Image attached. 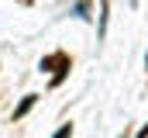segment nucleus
<instances>
[{
  "label": "nucleus",
  "instance_id": "nucleus-1",
  "mask_svg": "<svg viewBox=\"0 0 148 138\" xmlns=\"http://www.w3.org/2000/svg\"><path fill=\"white\" fill-rule=\"evenodd\" d=\"M35 93H28V97H24V100H21V107H17V110H14V117H24V114H28V110H31V107H35Z\"/></svg>",
  "mask_w": 148,
  "mask_h": 138
},
{
  "label": "nucleus",
  "instance_id": "nucleus-2",
  "mask_svg": "<svg viewBox=\"0 0 148 138\" xmlns=\"http://www.w3.org/2000/svg\"><path fill=\"white\" fill-rule=\"evenodd\" d=\"M55 138H73V124H62V128H59V135Z\"/></svg>",
  "mask_w": 148,
  "mask_h": 138
}]
</instances>
